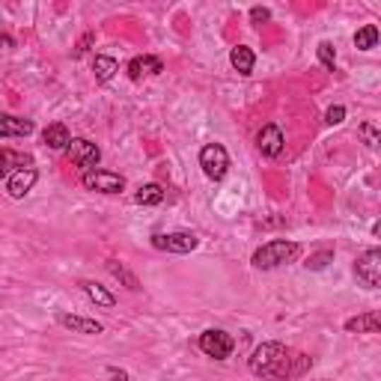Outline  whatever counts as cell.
<instances>
[{
	"label": "cell",
	"mask_w": 381,
	"mask_h": 381,
	"mask_svg": "<svg viewBox=\"0 0 381 381\" xmlns=\"http://www.w3.org/2000/svg\"><path fill=\"white\" fill-rule=\"evenodd\" d=\"M268 18H271V12H268L265 6H253V9H250V21H253V24H265Z\"/></svg>",
	"instance_id": "27"
},
{
	"label": "cell",
	"mask_w": 381,
	"mask_h": 381,
	"mask_svg": "<svg viewBox=\"0 0 381 381\" xmlns=\"http://www.w3.org/2000/svg\"><path fill=\"white\" fill-rule=\"evenodd\" d=\"M42 140H45L48 149H69V143H72V134H69V129L63 122H51L45 131H42Z\"/></svg>",
	"instance_id": "14"
},
{
	"label": "cell",
	"mask_w": 381,
	"mask_h": 381,
	"mask_svg": "<svg viewBox=\"0 0 381 381\" xmlns=\"http://www.w3.org/2000/svg\"><path fill=\"white\" fill-rule=\"evenodd\" d=\"M158 72H164V66H161L158 57H134L129 63V78L131 81H140L143 75H158Z\"/></svg>",
	"instance_id": "15"
},
{
	"label": "cell",
	"mask_w": 381,
	"mask_h": 381,
	"mask_svg": "<svg viewBox=\"0 0 381 381\" xmlns=\"http://www.w3.org/2000/svg\"><path fill=\"white\" fill-rule=\"evenodd\" d=\"M33 134V122L12 117V114H0V137H27Z\"/></svg>",
	"instance_id": "12"
},
{
	"label": "cell",
	"mask_w": 381,
	"mask_h": 381,
	"mask_svg": "<svg viewBox=\"0 0 381 381\" xmlns=\"http://www.w3.org/2000/svg\"><path fill=\"white\" fill-rule=\"evenodd\" d=\"M81 182L87 191H98V194H119L125 188V179L110 170H90L81 176Z\"/></svg>",
	"instance_id": "7"
},
{
	"label": "cell",
	"mask_w": 381,
	"mask_h": 381,
	"mask_svg": "<svg viewBox=\"0 0 381 381\" xmlns=\"http://www.w3.org/2000/svg\"><path fill=\"white\" fill-rule=\"evenodd\" d=\"M107 375H110V378H117V381H129V373L114 370V366H110V370H107Z\"/></svg>",
	"instance_id": "28"
},
{
	"label": "cell",
	"mask_w": 381,
	"mask_h": 381,
	"mask_svg": "<svg viewBox=\"0 0 381 381\" xmlns=\"http://www.w3.org/2000/svg\"><path fill=\"white\" fill-rule=\"evenodd\" d=\"M355 274H358V280L366 289H378L381 286V250L378 247H370V250L361 253L358 262H355Z\"/></svg>",
	"instance_id": "4"
},
{
	"label": "cell",
	"mask_w": 381,
	"mask_h": 381,
	"mask_svg": "<svg viewBox=\"0 0 381 381\" xmlns=\"http://www.w3.org/2000/svg\"><path fill=\"white\" fill-rule=\"evenodd\" d=\"M200 167H203V173H206L211 182H221L223 176H227V170H230V155H227V149H223L221 143L203 146V152H200Z\"/></svg>",
	"instance_id": "3"
},
{
	"label": "cell",
	"mask_w": 381,
	"mask_h": 381,
	"mask_svg": "<svg viewBox=\"0 0 381 381\" xmlns=\"http://www.w3.org/2000/svg\"><path fill=\"white\" fill-rule=\"evenodd\" d=\"M319 60H322V66L328 69V72H334V69H336V51H334L331 42H322V45H319Z\"/></svg>",
	"instance_id": "24"
},
{
	"label": "cell",
	"mask_w": 381,
	"mask_h": 381,
	"mask_svg": "<svg viewBox=\"0 0 381 381\" xmlns=\"http://www.w3.org/2000/svg\"><path fill=\"white\" fill-rule=\"evenodd\" d=\"M230 63H233V69H235L238 75H250V72H253V63H257V57H253V51H250V48L238 45V48H233V54H230Z\"/></svg>",
	"instance_id": "17"
},
{
	"label": "cell",
	"mask_w": 381,
	"mask_h": 381,
	"mask_svg": "<svg viewBox=\"0 0 381 381\" xmlns=\"http://www.w3.org/2000/svg\"><path fill=\"white\" fill-rule=\"evenodd\" d=\"M24 167H33V158H30V155L0 146V176H6V179H9L12 173L24 170Z\"/></svg>",
	"instance_id": "11"
},
{
	"label": "cell",
	"mask_w": 381,
	"mask_h": 381,
	"mask_svg": "<svg viewBox=\"0 0 381 381\" xmlns=\"http://www.w3.org/2000/svg\"><path fill=\"white\" fill-rule=\"evenodd\" d=\"M381 322H378V313H366V316H358V319H348L346 322V331L348 334H378Z\"/></svg>",
	"instance_id": "16"
},
{
	"label": "cell",
	"mask_w": 381,
	"mask_h": 381,
	"mask_svg": "<svg viewBox=\"0 0 381 381\" xmlns=\"http://www.w3.org/2000/svg\"><path fill=\"white\" fill-rule=\"evenodd\" d=\"M69 161H72L81 173H90V170H95V164L102 161V149L83 137H72V143H69Z\"/></svg>",
	"instance_id": "5"
},
{
	"label": "cell",
	"mask_w": 381,
	"mask_h": 381,
	"mask_svg": "<svg viewBox=\"0 0 381 381\" xmlns=\"http://www.w3.org/2000/svg\"><path fill=\"white\" fill-rule=\"evenodd\" d=\"M134 203H140V206H158V203H164V188L158 185V182L140 185V191L134 194Z\"/></svg>",
	"instance_id": "19"
},
{
	"label": "cell",
	"mask_w": 381,
	"mask_h": 381,
	"mask_svg": "<svg viewBox=\"0 0 381 381\" xmlns=\"http://www.w3.org/2000/svg\"><path fill=\"white\" fill-rule=\"evenodd\" d=\"M36 179H39V173L33 170V167H24V170L12 173V176L6 179V191H9V197H12V200H21V197H27V194L33 191Z\"/></svg>",
	"instance_id": "9"
},
{
	"label": "cell",
	"mask_w": 381,
	"mask_h": 381,
	"mask_svg": "<svg viewBox=\"0 0 381 381\" xmlns=\"http://www.w3.org/2000/svg\"><path fill=\"white\" fill-rule=\"evenodd\" d=\"M334 259V250H322V253H313L304 265L310 268V271H322V268H328V262Z\"/></svg>",
	"instance_id": "25"
},
{
	"label": "cell",
	"mask_w": 381,
	"mask_h": 381,
	"mask_svg": "<svg viewBox=\"0 0 381 381\" xmlns=\"http://www.w3.org/2000/svg\"><path fill=\"white\" fill-rule=\"evenodd\" d=\"M107 271H110V274H114L117 280H122V283H125V286H129L131 292H137V289H140V283H137V277H134V274H131V271H129V268H125L122 262H117V259H110V262H107Z\"/></svg>",
	"instance_id": "22"
},
{
	"label": "cell",
	"mask_w": 381,
	"mask_h": 381,
	"mask_svg": "<svg viewBox=\"0 0 381 381\" xmlns=\"http://www.w3.org/2000/svg\"><path fill=\"white\" fill-rule=\"evenodd\" d=\"M200 348H203V355L209 358H215V361H227L233 355V348H235V340L227 334V331H203L200 334Z\"/></svg>",
	"instance_id": "6"
},
{
	"label": "cell",
	"mask_w": 381,
	"mask_h": 381,
	"mask_svg": "<svg viewBox=\"0 0 381 381\" xmlns=\"http://www.w3.org/2000/svg\"><path fill=\"white\" fill-rule=\"evenodd\" d=\"M378 45V27L375 24H366L355 33V48L358 51H373Z\"/></svg>",
	"instance_id": "20"
},
{
	"label": "cell",
	"mask_w": 381,
	"mask_h": 381,
	"mask_svg": "<svg viewBox=\"0 0 381 381\" xmlns=\"http://www.w3.org/2000/svg\"><path fill=\"white\" fill-rule=\"evenodd\" d=\"M93 72H95V81H98V83H107L110 78L119 72V63H117L114 57H105V54H98V57L93 60Z\"/></svg>",
	"instance_id": "18"
},
{
	"label": "cell",
	"mask_w": 381,
	"mask_h": 381,
	"mask_svg": "<svg viewBox=\"0 0 381 381\" xmlns=\"http://www.w3.org/2000/svg\"><path fill=\"white\" fill-rule=\"evenodd\" d=\"M83 292H87V298L95 301L98 307H114L117 304L114 295H110L105 286H98V283H83Z\"/></svg>",
	"instance_id": "21"
},
{
	"label": "cell",
	"mask_w": 381,
	"mask_h": 381,
	"mask_svg": "<svg viewBox=\"0 0 381 381\" xmlns=\"http://www.w3.org/2000/svg\"><path fill=\"white\" fill-rule=\"evenodd\" d=\"M60 324L75 334H102V322L87 319V316H75V313H60Z\"/></svg>",
	"instance_id": "13"
},
{
	"label": "cell",
	"mask_w": 381,
	"mask_h": 381,
	"mask_svg": "<svg viewBox=\"0 0 381 381\" xmlns=\"http://www.w3.org/2000/svg\"><path fill=\"white\" fill-rule=\"evenodd\" d=\"M301 247L295 242H286V238H274V242L262 245L257 253H253V265L259 268V271H271V268H280L286 262H295L298 259Z\"/></svg>",
	"instance_id": "2"
},
{
	"label": "cell",
	"mask_w": 381,
	"mask_h": 381,
	"mask_svg": "<svg viewBox=\"0 0 381 381\" xmlns=\"http://www.w3.org/2000/svg\"><path fill=\"white\" fill-rule=\"evenodd\" d=\"M247 366H250V373L257 375V378L280 381V378H295V375H301L307 366H310V358L292 355V351H289L283 343H262V346L250 355Z\"/></svg>",
	"instance_id": "1"
},
{
	"label": "cell",
	"mask_w": 381,
	"mask_h": 381,
	"mask_svg": "<svg viewBox=\"0 0 381 381\" xmlns=\"http://www.w3.org/2000/svg\"><path fill=\"white\" fill-rule=\"evenodd\" d=\"M358 134L363 137V143L370 146V149H378V143H381V134H378V129L373 122H361V129H358Z\"/></svg>",
	"instance_id": "23"
},
{
	"label": "cell",
	"mask_w": 381,
	"mask_h": 381,
	"mask_svg": "<svg viewBox=\"0 0 381 381\" xmlns=\"http://www.w3.org/2000/svg\"><path fill=\"white\" fill-rule=\"evenodd\" d=\"M346 119V107L343 105H334V107H328V114H324V122L328 125H340Z\"/></svg>",
	"instance_id": "26"
},
{
	"label": "cell",
	"mask_w": 381,
	"mask_h": 381,
	"mask_svg": "<svg viewBox=\"0 0 381 381\" xmlns=\"http://www.w3.org/2000/svg\"><path fill=\"white\" fill-rule=\"evenodd\" d=\"M257 146H259V152L265 155V158H277L280 152H283V131L277 129V125H262V131H259V137H257Z\"/></svg>",
	"instance_id": "10"
},
{
	"label": "cell",
	"mask_w": 381,
	"mask_h": 381,
	"mask_svg": "<svg viewBox=\"0 0 381 381\" xmlns=\"http://www.w3.org/2000/svg\"><path fill=\"white\" fill-rule=\"evenodd\" d=\"M197 245H200V238H197L194 233H158L152 235V247L158 250H167V253H191L197 250Z\"/></svg>",
	"instance_id": "8"
}]
</instances>
